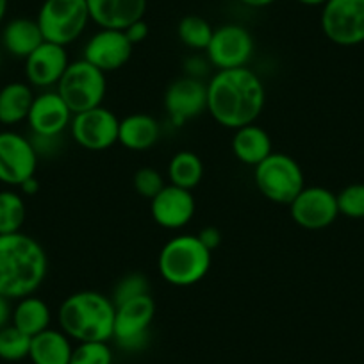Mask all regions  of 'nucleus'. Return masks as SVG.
Returning <instances> with one entry per match:
<instances>
[{
    "instance_id": "423d86ee",
    "label": "nucleus",
    "mask_w": 364,
    "mask_h": 364,
    "mask_svg": "<svg viewBox=\"0 0 364 364\" xmlns=\"http://www.w3.org/2000/svg\"><path fill=\"white\" fill-rule=\"evenodd\" d=\"M36 22L45 41L68 47L82 36L91 18L86 0H45Z\"/></svg>"
},
{
    "instance_id": "412c9836",
    "label": "nucleus",
    "mask_w": 364,
    "mask_h": 364,
    "mask_svg": "<svg viewBox=\"0 0 364 364\" xmlns=\"http://www.w3.org/2000/svg\"><path fill=\"white\" fill-rule=\"evenodd\" d=\"M232 154L240 163L255 168L273 152L272 138L259 125L250 124L234 131Z\"/></svg>"
},
{
    "instance_id": "2f4dec72",
    "label": "nucleus",
    "mask_w": 364,
    "mask_h": 364,
    "mask_svg": "<svg viewBox=\"0 0 364 364\" xmlns=\"http://www.w3.org/2000/svg\"><path fill=\"white\" fill-rule=\"evenodd\" d=\"M141 295H150L149 279L143 273H129V275L122 277L118 281V284L114 286L111 300L114 302V306H120V304Z\"/></svg>"
},
{
    "instance_id": "f8f14e48",
    "label": "nucleus",
    "mask_w": 364,
    "mask_h": 364,
    "mask_svg": "<svg viewBox=\"0 0 364 364\" xmlns=\"http://www.w3.org/2000/svg\"><path fill=\"white\" fill-rule=\"evenodd\" d=\"M36 150L31 138L15 131H0V182L18 188L22 182L36 175Z\"/></svg>"
},
{
    "instance_id": "5701e85b",
    "label": "nucleus",
    "mask_w": 364,
    "mask_h": 364,
    "mask_svg": "<svg viewBox=\"0 0 364 364\" xmlns=\"http://www.w3.org/2000/svg\"><path fill=\"white\" fill-rule=\"evenodd\" d=\"M73 346L63 331L47 328L31 338L29 359L33 364H70Z\"/></svg>"
},
{
    "instance_id": "c9c22d12",
    "label": "nucleus",
    "mask_w": 364,
    "mask_h": 364,
    "mask_svg": "<svg viewBox=\"0 0 364 364\" xmlns=\"http://www.w3.org/2000/svg\"><path fill=\"white\" fill-rule=\"evenodd\" d=\"M124 33H125V36H127V40L132 43V47H134V45L143 43V41L149 38L150 31H149V26H146L145 20H138V22L131 23V26H129Z\"/></svg>"
},
{
    "instance_id": "a878e982",
    "label": "nucleus",
    "mask_w": 364,
    "mask_h": 364,
    "mask_svg": "<svg viewBox=\"0 0 364 364\" xmlns=\"http://www.w3.org/2000/svg\"><path fill=\"white\" fill-rule=\"evenodd\" d=\"M204 177V163L191 150H181L168 163V178L170 184L184 190H193Z\"/></svg>"
},
{
    "instance_id": "6e6552de",
    "label": "nucleus",
    "mask_w": 364,
    "mask_h": 364,
    "mask_svg": "<svg viewBox=\"0 0 364 364\" xmlns=\"http://www.w3.org/2000/svg\"><path fill=\"white\" fill-rule=\"evenodd\" d=\"M321 31L339 47L364 43V0H327L321 6Z\"/></svg>"
},
{
    "instance_id": "9d476101",
    "label": "nucleus",
    "mask_w": 364,
    "mask_h": 364,
    "mask_svg": "<svg viewBox=\"0 0 364 364\" xmlns=\"http://www.w3.org/2000/svg\"><path fill=\"white\" fill-rule=\"evenodd\" d=\"M156 316L152 295H141L117 306L113 339L124 350H141L149 341L150 325Z\"/></svg>"
},
{
    "instance_id": "39448f33",
    "label": "nucleus",
    "mask_w": 364,
    "mask_h": 364,
    "mask_svg": "<svg viewBox=\"0 0 364 364\" xmlns=\"http://www.w3.org/2000/svg\"><path fill=\"white\" fill-rule=\"evenodd\" d=\"M254 182L266 200L281 205L291 204L306 188L299 161L282 152H272L254 168Z\"/></svg>"
},
{
    "instance_id": "393cba45",
    "label": "nucleus",
    "mask_w": 364,
    "mask_h": 364,
    "mask_svg": "<svg viewBox=\"0 0 364 364\" xmlns=\"http://www.w3.org/2000/svg\"><path fill=\"white\" fill-rule=\"evenodd\" d=\"M52 313L50 307L40 296H26L20 299L11 314V325L27 336H36L40 332L50 328Z\"/></svg>"
},
{
    "instance_id": "dca6fc26",
    "label": "nucleus",
    "mask_w": 364,
    "mask_h": 364,
    "mask_svg": "<svg viewBox=\"0 0 364 364\" xmlns=\"http://www.w3.org/2000/svg\"><path fill=\"white\" fill-rule=\"evenodd\" d=\"M197 202L193 193L184 188L166 184L156 197L150 200V213L154 222L168 230H178L193 220Z\"/></svg>"
},
{
    "instance_id": "b1692460",
    "label": "nucleus",
    "mask_w": 364,
    "mask_h": 364,
    "mask_svg": "<svg viewBox=\"0 0 364 364\" xmlns=\"http://www.w3.org/2000/svg\"><path fill=\"white\" fill-rule=\"evenodd\" d=\"M33 86L29 82H9L0 90V124L18 125L27 122L34 102Z\"/></svg>"
},
{
    "instance_id": "ddd939ff",
    "label": "nucleus",
    "mask_w": 364,
    "mask_h": 364,
    "mask_svg": "<svg viewBox=\"0 0 364 364\" xmlns=\"http://www.w3.org/2000/svg\"><path fill=\"white\" fill-rule=\"evenodd\" d=\"M293 222L306 230H323L339 216L336 193L321 186L304 188L289 204Z\"/></svg>"
},
{
    "instance_id": "0eeeda50",
    "label": "nucleus",
    "mask_w": 364,
    "mask_h": 364,
    "mask_svg": "<svg viewBox=\"0 0 364 364\" xmlns=\"http://www.w3.org/2000/svg\"><path fill=\"white\" fill-rule=\"evenodd\" d=\"M73 114L102 106L107 91L106 73L84 59L72 61L55 86Z\"/></svg>"
},
{
    "instance_id": "e433bc0d",
    "label": "nucleus",
    "mask_w": 364,
    "mask_h": 364,
    "mask_svg": "<svg viewBox=\"0 0 364 364\" xmlns=\"http://www.w3.org/2000/svg\"><path fill=\"white\" fill-rule=\"evenodd\" d=\"M197 236L198 240L202 241V245H204L205 248H209L211 252L215 250V248H218L220 243H222V232H220L216 227H205V229H202Z\"/></svg>"
},
{
    "instance_id": "473e14b6",
    "label": "nucleus",
    "mask_w": 364,
    "mask_h": 364,
    "mask_svg": "<svg viewBox=\"0 0 364 364\" xmlns=\"http://www.w3.org/2000/svg\"><path fill=\"white\" fill-rule=\"evenodd\" d=\"M132 186H134L136 193L143 198H149L152 200L161 190H163L166 184H164V178L156 168L152 166H143L132 177Z\"/></svg>"
},
{
    "instance_id": "ea45409f",
    "label": "nucleus",
    "mask_w": 364,
    "mask_h": 364,
    "mask_svg": "<svg viewBox=\"0 0 364 364\" xmlns=\"http://www.w3.org/2000/svg\"><path fill=\"white\" fill-rule=\"evenodd\" d=\"M237 2H241V4L247 6V8L262 9V8H268V6H272L275 0H237Z\"/></svg>"
},
{
    "instance_id": "79ce46f5",
    "label": "nucleus",
    "mask_w": 364,
    "mask_h": 364,
    "mask_svg": "<svg viewBox=\"0 0 364 364\" xmlns=\"http://www.w3.org/2000/svg\"><path fill=\"white\" fill-rule=\"evenodd\" d=\"M6 13H8V0H0V23L4 22Z\"/></svg>"
},
{
    "instance_id": "c756f323",
    "label": "nucleus",
    "mask_w": 364,
    "mask_h": 364,
    "mask_svg": "<svg viewBox=\"0 0 364 364\" xmlns=\"http://www.w3.org/2000/svg\"><path fill=\"white\" fill-rule=\"evenodd\" d=\"M338 209L339 215L352 220L364 218V184L363 182H353L343 188L338 195Z\"/></svg>"
},
{
    "instance_id": "f03ea898",
    "label": "nucleus",
    "mask_w": 364,
    "mask_h": 364,
    "mask_svg": "<svg viewBox=\"0 0 364 364\" xmlns=\"http://www.w3.org/2000/svg\"><path fill=\"white\" fill-rule=\"evenodd\" d=\"M48 259L40 241L23 232L0 236V295L20 300L43 284Z\"/></svg>"
},
{
    "instance_id": "72a5a7b5",
    "label": "nucleus",
    "mask_w": 364,
    "mask_h": 364,
    "mask_svg": "<svg viewBox=\"0 0 364 364\" xmlns=\"http://www.w3.org/2000/svg\"><path fill=\"white\" fill-rule=\"evenodd\" d=\"M31 143H33L34 150H36L38 157L52 156L61 146V136H31Z\"/></svg>"
},
{
    "instance_id": "20e7f679",
    "label": "nucleus",
    "mask_w": 364,
    "mask_h": 364,
    "mask_svg": "<svg viewBox=\"0 0 364 364\" xmlns=\"http://www.w3.org/2000/svg\"><path fill=\"white\" fill-rule=\"evenodd\" d=\"M213 252L197 234H178L164 243L157 257V269L164 282L175 288L198 284L211 269Z\"/></svg>"
},
{
    "instance_id": "4468645a",
    "label": "nucleus",
    "mask_w": 364,
    "mask_h": 364,
    "mask_svg": "<svg viewBox=\"0 0 364 364\" xmlns=\"http://www.w3.org/2000/svg\"><path fill=\"white\" fill-rule=\"evenodd\" d=\"M164 109L175 127L208 111V82L193 77H178L164 93Z\"/></svg>"
},
{
    "instance_id": "f704fd0d",
    "label": "nucleus",
    "mask_w": 364,
    "mask_h": 364,
    "mask_svg": "<svg viewBox=\"0 0 364 364\" xmlns=\"http://www.w3.org/2000/svg\"><path fill=\"white\" fill-rule=\"evenodd\" d=\"M211 63L208 61V58H200V55H193V58L186 59V75L193 77V79L204 80V77L208 75V70Z\"/></svg>"
},
{
    "instance_id": "6ab92c4d",
    "label": "nucleus",
    "mask_w": 364,
    "mask_h": 364,
    "mask_svg": "<svg viewBox=\"0 0 364 364\" xmlns=\"http://www.w3.org/2000/svg\"><path fill=\"white\" fill-rule=\"evenodd\" d=\"M86 4L91 22L100 29L125 31L146 13V0H86Z\"/></svg>"
},
{
    "instance_id": "f257e3e1",
    "label": "nucleus",
    "mask_w": 364,
    "mask_h": 364,
    "mask_svg": "<svg viewBox=\"0 0 364 364\" xmlns=\"http://www.w3.org/2000/svg\"><path fill=\"white\" fill-rule=\"evenodd\" d=\"M264 104V84L248 66L218 70L208 82V113L225 129L255 124Z\"/></svg>"
},
{
    "instance_id": "58836bf2",
    "label": "nucleus",
    "mask_w": 364,
    "mask_h": 364,
    "mask_svg": "<svg viewBox=\"0 0 364 364\" xmlns=\"http://www.w3.org/2000/svg\"><path fill=\"white\" fill-rule=\"evenodd\" d=\"M18 188H20V193L26 195V197H34V195L40 191V182H38L36 175H34V177L27 178L26 182H22Z\"/></svg>"
},
{
    "instance_id": "37998d69",
    "label": "nucleus",
    "mask_w": 364,
    "mask_h": 364,
    "mask_svg": "<svg viewBox=\"0 0 364 364\" xmlns=\"http://www.w3.org/2000/svg\"><path fill=\"white\" fill-rule=\"evenodd\" d=\"M0 127H2V124H0Z\"/></svg>"
},
{
    "instance_id": "a19ab883",
    "label": "nucleus",
    "mask_w": 364,
    "mask_h": 364,
    "mask_svg": "<svg viewBox=\"0 0 364 364\" xmlns=\"http://www.w3.org/2000/svg\"><path fill=\"white\" fill-rule=\"evenodd\" d=\"M299 4L309 6V8H318V6H323L327 0H296Z\"/></svg>"
},
{
    "instance_id": "7c9ffc66",
    "label": "nucleus",
    "mask_w": 364,
    "mask_h": 364,
    "mask_svg": "<svg viewBox=\"0 0 364 364\" xmlns=\"http://www.w3.org/2000/svg\"><path fill=\"white\" fill-rule=\"evenodd\" d=\"M70 364H113V352L104 341H84L73 348Z\"/></svg>"
},
{
    "instance_id": "c85d7f7f",
    "label": "nucleus",
    "mask_w": 364,
    "mask_h": 364,
    "mask_svg": "<svg viewBox=\"0 0 364 364\" xmlns=\"http://www.w3.org/2000/svg\"><path fill=\"white\" fill-rule=\"evenodd\" d=\"M31 336L23 334L15 325L0 328V359L15 363L29 357Z\"/></svg>"
},
{
    "instance_id": "2eb2a0df",
    "label": "nucleus",
    "mask_w": 364,
    "mask_h": 364,
    "mask_svg": "<svg viewBox=\"0 0 364 364\" xmlns=\"http://www.w3.org/2000/svg\"><path fill=\"white\" fill-rule=\"evenodd\" d=\"M132 48L124 31L99 29L84 45L82 59L104 73L117 72L127 65Z\"/></svg>"
},
{
    "instance_id": "bb28decb",
    "label": "nucleus",
    "mask_w": 364,
    "mask_h": 364,
    "mask_svg": "<svg viewBox=\"0 0 364 364\" xmlns=\"http://www.w3.org/2000/svg\"><path fill=\"white\" fill-rule=\"evenodd\" d=\"M27 218L26 200L15 190L0 191V236L22 232Z\"/></svg>"
},
{
    "instance_id": "a211bd4d",
    "label": "nucleus",
    "mask_w": 364,
    "mask_h": 364,
    "mask_svg": "<svg viewBox=\"0 0 364 364\" xmlns=\"http://www.w3.org/2000/svg\"><path fill=\"white\" fill-rule=\"evenodd\" d=\"M73 113L55 90H45L34 97L27 124L38 136H63L70 129Z\"/></svg>"
},
{
    "instance_id": "1a4fd4ad",
    "label": "nucleus",
    "mask_w": 364,
    "mask_h": 364,
    "mask_svg": "<svg viewBox=\"0 0 364 364\" xmlns=\"http://www.w3.org/2000/svg\"><path fill=\"white\" fill-rule=\"evenodd\" d=\"M255 43L250 31L241 23H223L213 31L205 58L218 70L245 68L254 58Z\"/></svg>"
},
{
    "instance_id": "7ed1b4c3",
    "label": "nucleus",
    "mask_w": 364,
    "mask_h": 364,
    "mask_svg": "<svg viewBox=\"0 0 364 364\" xmlns=\"http://www.w3.org/2000/svg\"><path fill=\"white\" fill-rule=\"evenodd\" d=\"M117 306L111 296L99 291H77L66 296L58 311L61 331L70 339L109 343L114 332Z\"/></svg>"
},
{
    "instance_id": "4c0bfd02",
    "label": "nucleus",
    "mask_w": 364,
    "mask_h": 364,
    "mask_svg": "<svg viewBox=\"0 0 364 364\" xmlns=\"http://www.w3.org/2000/svg\"><path fill=\"white\" fill-rule=\"evenodd\" d=\"M11 314H13V309L11 306H9V299L0 295V328H4L6 325H9V321H11Z\"/></svg>"
},
{
    "instance_id": "f3484780",
    "label": "nucleus",
    "mask_w": 364,
    "mask_h": 364,
    "mask_svg": "<svg viewBox=\"0 0 364 364\" xmlns=\"http://www.w3.org/2000/svg\"><path fill=\"white\" fill-rule=\"evenodd\" d=\"M26 61V79L33 87L55 90L70 65L66 47L43 41Z\"/></svg>"
},
{
    "instance_id": "9b49d317",
    "label": "nucleus",
    "mask_w": 364,
    "mask_h": 364,
    "mask_svg": "<svg viewBox=\"0 0 364 364\" xmlns=\"http://www.w3.org/2000/svg\"><path fill=\"white\" fill-rule=\"evenodd\" d=\"M120 120L113 111L99 106L93 109L75 113L70 124L72 139L82 149L91 152H102L118 143Z\"/></svg>"
},
{
    "instance_id": "4be33fe9",
    "label": "nucleus",
    "mask_w": 364,
    "mask_h": 364,
    "mask_svg": "<svg viewBox=\"0 0 364 364\" xmlns=\"http://www.w3.org/2000/svg\"><path fill=\"white\" fill-rule=\"evenodd\" d=\"M0 41L9 55L27 59L45 40L36 20L15 18L4 26Z\"/></svg>"
},
{
    "instance_id": "aec40b11",
    "label": "nucleus",
    "mask_w": 364,
    "mask_h": 364,
    "mask_svg": "<svg viewBox=\"0 0 364 364\" xmlns=\"http://www.w3.org/2000/svg\"><path fill=\"white\" fill-rule=\"evenodd\" d=\"M161 125L154 117L146 113H134L120 120L118 143L132 152L149 150L159 141Z\"/></svg>"
},
{
    "instance_id": "cd10ccee",
    "label": "nucleus",
    "mask_w": 364,
    "mask_h": 364,
    "mask_svg": "<svg viewBox=\"0 0 364 364\" xmlns=\"http://www.w3.org/2000/svg\"><path fill=\"white\" fill-rule=\"evenodd\" d=\"M211 23L198 15H188L178 22L177 34L178 40L191 50H204L208 48L213 36Z\"/></svg>"
}]
</instances>
